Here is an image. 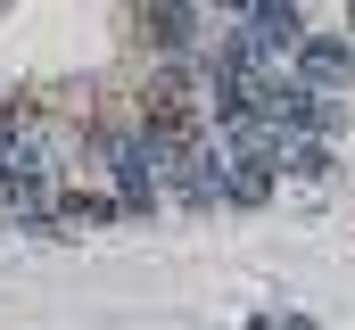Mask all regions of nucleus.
<instances>
[{
	"label": "nucleus",
	"instance_id": "nucleus-1",
	"mask_svg": "<svg viewBox=\"0 0 355 330\" xmlns=\"http://www.w3.org/2000/svg\"><path fill=\"white\" fill-rule=\"evenodd\" d=\"M289 75L314 82V91H339V82H355V50H347V42H331V33H306L297 58H289Z\"/></svg>",
	"mask_w": 355,
	"mask_h": 330
},
{
	"label": "nucleus",
	"instance_id": "nucleus-2",
	"mask_svg": "<svg viewBox=\"0 0 355 330\" xmlns=\"http://www.w3.org/2000/svg\"><path fill=\"white\" fill-rule=\"evenodd\" d=\"M157 182H166L157 141H116V190H124V207H157Z\"/></svg>",
	"mask_w": 355,
	"mask_h": 330
},
{
	"label": "nucleus",
	"instance_id": "nucleus-3",
	"mask_svg": "<svg viewBox=\"0 0 355 330\" xmlns=\"http://www.w3.org/2000/svg\"><path fill=\"white\" fill-rule=\"evenodd\" d=\"M281 165H289V173H306V182H322V173H331V149H322V141H289Z\"/></svg>",
	"mask_w": 355,
	"mask_h": 330
},
{
	"label": "nucleus",
	"instance_id": "nucleus-4",
	"mask_svg": "<svg viewBox=\"0 0 355 330\" xmlns=\"http://www.w3.org/2000/svg\"><path fill=\"white\" fill-rule=\"evenodd\" d=\"M58 215H67V223H107V215H116V198H58Z\"/></svg>",
	"mask_w": 355,
	"mask_h": 330
}]
</instances>
